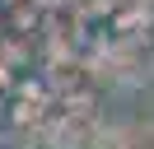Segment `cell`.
I'll return each mask as SVG.
<instances>
[{
    "label": "cell",
    "instance_id": "1",
    "mask_svg": "<svg viewBox=\"0 0 154 149\" xmlns=\"http://www.w3.org/2000/svg\"><path fill=\"white\" fill-rule=\"evenodd\" d=\"M117 149H154V126H131L117 135Z\"/></svg>",
    "mask_w": 154,
    "mask_h": 149
}]
</instances>
